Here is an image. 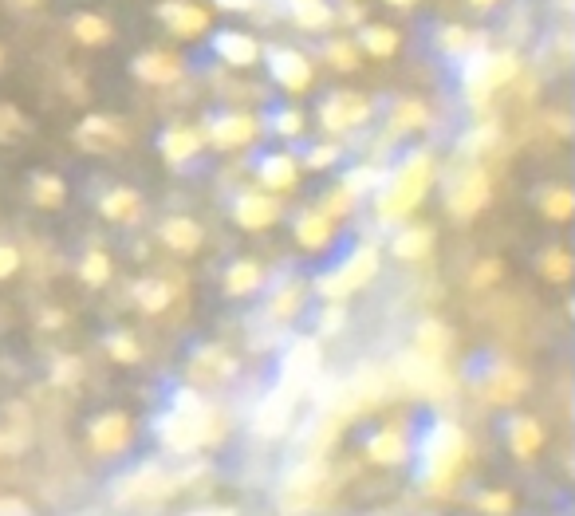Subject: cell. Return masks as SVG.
Here are the masks:
<instances>
[{
  "instance_id": "obj_1",
  "label": "cell",
  "mask_w": 575,
  "mask_h": 516,
  "mask_svg": "<svg viewBox=\"0 0 575 516\" xmlns=\"http://www.w3.org/2000/svg\"><path fill=\"white\" fill-rule=\"evenodd\" d=\"M469 461V438L461 426L453 422H438L426 438H422V489L446 497L457 485L461 469Z\"/></svg>"
},
{
  "instance_id": "obj_2",
  "label": "cell",
  "mask_w": 575,
  "mask_h": 516,
  "mask_svg": "<svg viewBox=\"0 0 575 516\" xmlns=\"http://www.w3.org/2000/svg\"><path fill=\"white\" fill-rule=\"evenodd\" d=\"M434 186V154L418 150L410 154L390 178L379 182V197H375V213L383 221H402L406 213H414L422 205V197Z\"/></svg>"
},
{
  "instance_id": "obj_3",
  "label": "cell",
  "mask_w": 575,
  "mask_h": 516,
  "mask_svg": "<svg viewBox=\"0 0 575 516\" xmlns=\"http://www.w3.org/2000/svg\"><path fill=\"white\" fill-rule=\"evenodd\" d=\"M375 272H379V249L375 245H355L339 268L323 272L320 280H316V292H320L323 300H331V304H343L351 292L367 288L375 280Z\"/></svg>"
},
{
  "instance_id": "obj_4",
  "label": "cell",
  "mask_w": 575,
  "mask_h": 516,
  "mask_svg": "<svg viewBox=\"0 0 575 516\" xmlns=\"http://www.w3.org/2000/svg\"><path fill=\"white\" fill-rule=\"evenodd\" d=\"M516 75H520V56L516 52H477L461 71V83H465L473 103H485L493 91L509 87Z\"/></svg>"
},
{
  "instance_id": "obj_5",
  "label": "cell",
  "mask_w": 575,
  "mask_h": 516,
  "mask_svg": "<svg viewBox=\"0 0 575 516\" xmlns=\"http://www.w3.org/2000/svg\"><path fill=\"white\" fill-rule=\"evenodd\" d=\"M398 379H402V387L422 394V398H446V394H453V379H449L446 363L434 359V355H422L414 347L398 359Z\"/></svg>"
},
{
  "instance_id": "obj_6",
  "label": "cell",
  "mask_w": 575,
  "mask_h": 516,
  "mask_svg": "<svg viewBox=\"0 0 575 516\" xmlns=\"http://www.w3.org/2000/svg\"><path fill=\"white\" fill-rule=\"evenodd\" d=\"M489 197H493V182H489V174H485L481 166H469L465 174H457V178L449 182L446 209L457 217V221H469V217H477V213L489 205Z\"/></svg>"
},
{
  "instance_id": "obj_7",
  "label": "cell",
  "mask_w": 575,
  "mask_h": 516,
  "mask_svg": "<svg viewBox=\"0 0 575 516\" xmlns=\"http://www.w3.org/2000/svg\"><path fill=\"white\" fill-rule=\"evenodd\" d=\"M174 489H178V481L170 473H158L154 465H146L138 473H127L115 485V501L119 505H154V501H166Z\"/></svg>"
},
{
  "instance_id": "obj_8",
  "label": "cell",
  "mask_w": 575,
  "mask_h": 516,
  "mask_svg": "<svg viewBox=\"0 0 575 516\" xmlns=\"http://www.w3.org/2000/svg\"><path fill=\"white\" fill-rule=\"evenodd\" d=\"M233 375H237V359L221 343H201L186 363V379L193 387H217V383H229Z\"/></svg>"
},
{
  "instance_id": "obj_9",
  "label": "cell",
  "mask_w": 575,
  "mask_h": 516,
  "mask_svg": "<svg viewBox=\"0 0 575 516\" xmlns=\"http://www.w3.org/2000/svg\"><path fill=\"white\" fill-rule=\"evenodd\" d=\"M367 119H371V103L363 95H355V91H335V95H327L320 103V123L327 130H335V134L363 127Z\"/></svg>"
},
{
  "instance_id": "obj_10",
  "label": "cell",
  "mask_w": 575,
  "mask_h": 516,
  "mask_svg": "<svg viewBox=\"0 0 575 516\" xmlns=\"http://www.w3.org/2000/svg\"><path fill=\"white\" fill-rule=\"evenodd\" d=\"M524 390H528V375L516 371L512 363H493V367L481 371V379H477V394H481L485 402H493V406H512Z\"/></svg>"
},
{
  "instance_id": "obj_11",
  "label": "cell",
  "mask_w": 575,
  "mask_h": 516,
  "mask_svg": "<svg viewBox=\"0 0 575 516\" xmlns=\"http://www.w3.org/2000/svg\"><path fill=\"white\" fill-rule=\"evenodd\" d=\"M75 142L91 154H111V150L127 146V127L119 119H107V115H87L75 130Z\"/></svg>"
},
{
  "instance_id": "obj_12",
  "label": "cell",
  "mask_w": 575,
  "mask_h": 516,
  "mask_svg": "<svg viewBox=\"0 0 575 516\" xmlns=\"http://www.w3.org/2000/svg\"><path fill=\"white\" fill-rule=\"evenodd\" d=\"M233 221L241 229H253V233L256 229H272L280 221V201L272 194H260V190H245L233 201Z\"/></svg>"
},
{
  "instance_id": "obj_13",
  "label": "cell",
  "mask_w": 575,
  "mask_h": 516,
  "mask_svg": "<svg viewBox=\"0 0 575 516\" xmlns=\"http://www.w3.org/2000/svg\"><path fill=\"white\" fill-rule=\"evenodd\" d=\"M134 438V426L123 410H111V414H99L91 422V450L111 457V453H123Z\"/></svg>"
},
{
  "instance_id": "obj_14",
  "label": "cell",
  "mask_w": 575,
  "mask_h": 516,
  "mask_svg": "<svg viewBox=\"0 0 575 516\" xmlns=\"http://www.w3.org/2000/svg\"><path fill=\"white\" fill-rule=\"evenodd\" d=\"M268 71H272V79H276L284 91H292V95H300V91L312 87V64H308L304 52H292V48L272 52V56H268Z\"/></svg>"
},
{
  "instance_id": "obj_15",
  "label": "cell",
  "mask_w": 575,
  "mask_h": 516,
  "mask_svg": "<svg viewBox=\"0 0 575 516\" xmlns=\"http://www.w3.org/2000/svg\"><path fill=\"white\" fill-rule=\"evenodd\" d=\"M256 134H260V119L256 115H245V111H233V115H221L213 130H209V138H213V146L217 150H241V146H249Z\"/></svg>"
},
{
  "instance_id": "obj_16",
  "label": "cell",
  "mask_w": 575,
  "mask_h": 516,
  "mask_svg": "<svg viewBox=\"0 0 575 516\" xmlns=\"http://www.w3.org/2000/svg\"><path fill=\"white\" fill-rule=\"evenodd\" d=\"M256 182H260L264 190H272V194H288V190H296V182H300V166H296V158L284 154V150L264 154L260 166H256Z\"/></svg>"
},
{
  "instance_id": "obj_17",
  "label": "cell",
  "mask_w": 575,
  "mask_h": 516,
  "mask_svg": "<svg viewBox=\"0 0 575 516\" xmlns=\"http://www.w3.org/2000/svg\"><path fill=\"white\" fill-rule=\"evenodd\" d=\"M316 375H320V347L312 339H296L292 351L284 355V379H288L292 394L300 387H308Z\"/></svg>"
},
{
  "instance_id": "obj_18",
  "label": "cell",
  "mask_w": 575,
  "mask_h": 516,
  "mask_svg": "<svg viewBox=\"0 0 575 516\" xmlns=\"http://www.w3.org/2000/svg\"><path fill=\"white\" fill-rule=\"evenodd\" d=\"M158 20H166L170 32L182 36V40H193V36H201V32L209 28V12L197 8V4H186V0H166V4H158Z\"/></svg>"
},
{
  "instance_id": "obj_19",
  "label": "cell",
  "mask_w": 575,
  "mask_h": 516,
  "mask_svg": "<svg viewBox=\"0 0 575 516\" xmlns=\"http://www.w3.org/2000/svg\"><path fill=\"white\" fill-rule=\"evenodd\" d=\"M505 438H509V450L520 457V461H528V457H536L540 446H544V426L532 418V414H512L509 422H505Z\"/></svg>"
},
{
  "instance_id": "obj_20",
  "label": "cell",
  "mask_w": 575,
  "mask_h": 516,
  "mask_svg": "<svg viewBox=\"0 0 575 516\" xmlns=\"http://www.w3.org/2000/svg\"><path fill=\"white\" fill-rule=\"evenodd\" d=\"M182 71H186V64L174 52H146V56L134 60V75L142 83H154V87H166V83L182 79Z\"/></svg>"
},
{
  "instance_id": "obj_21",
  "label": "cell",
  "mask_w": 575,
  "mask_h": 516,
  "mask_svg": "<svg viewBox=\"0 0 575 516\" xmlns=\"http://www.w3.org/2000/svg\"><path fill=\"white\" fill-rule=\"evenodd\" d=\"M288 418H292V398H288V390H272V394L256 406V434L280 438V434L288 430Z\"/></svg>"
},
{
  "instance_id": "obj_22",
  "label": "cell",
  "mask_w": 575,
  "mask_h": 516,
  "mask_svg": "<svg viewBox=\"0 0 575 516\" xmlns=\"http://www.w3.org/2000/svg\"><path fill=\"white\" fill-rule=\"evenodd\" d=\"M213 52H217L221 64L229 67H256V60H260V44L249 32H221L213 40Z\"/></svg>"
},
{
  "instance_id": "obj_23",
  "label": "cell",
  "mask_w": 575,
  "mask_h": 516,
  "mask_svg": "<svg viewBox=\"0 0 575 516\" xmlns=\"http://www.w3.org/2000/svg\"><path fill=\"white\" fill-rule=\"evenodd\" d=\"M158 237H162V245L170 253H182V257H190V253L201 249V225L193 217H166Z\"/></svg>"
},
{
  "instance_id": "obj_24",
  "label": "cell",
  "mask_w": 575,
  "mask_h": 516,
  "mask_svg": "<svg viewBox=\"0 0 575 516\" xmlns=\"http://www.w3.org/2000/svg\"><path fill=\"white\" fill-rule=\"evenodd\" d=\"M331 237H335V221H331V217H323L320 209H308V213H300V217H296V241H300L304 249L323 253V249L331 245Z\"/></svg>"
},
{
  "instance_id": "obj_25",
  "label": "cell",
  "mask_w": 575,
  "mask_h": 516,
  "mask_svg": "<svg viewBox=\"0 0 575 516\" xmlns=\"http://www.w3.org/2000/svg\"><path fill=\"white\" fill-rule=\"evenodd\" d=\"M449 343H453V331H449L438 316H426V320L414 323V351L434 355V359H446Z\"/></svg>"
},
{
  "instance_id": "obj_26",
  "label": "cell",
  "mask_w": 575,
  "mask_h": 516,
  "mask_svg": "<svg viewBox=\"0 0 575 516\" xmlns=\"http://www.w3.org/2000/svg\"><path fill=\"white\" fill-rule=\"evenodd\" d=\"M158 150H162V158H166V162L182 166V162H190L193 154L201 150V134H197L193 127H170V130H162Z\"/></svg>"
},
{
  "instance_id": "obj_27",
  "label": "cell",
  "mask_w": 575,
  "mask_h": 516,
  "mask_svg": "<svg viewBox=\"0 0 575 516\" xmlns=\"http://www.w3.org/2000/svg\"><path fill=\"white\" fill-rule=\"evenodd\" d=\"M390 253L398 260H422L434 253V229L430 225H410L402 233H394L390 241Z\"/></svg>"
},
{
  "instance_id": "obj_28",
  "label": "cell",
  "mask_w": 575,
  "mask_h": 516,
  "mask_svg": "<svg viewBox=\"0 0 575 516\" xmlns=\"http://www.w3.org/2000/svg\"><path fill=\"white\" fill-rule=\"evenodd\" d=\"M367 453H371L375 465H402V461L410 457V442H406L402 430L386 426V430H379V434L367 442Z\"/></svg>"
},
{
  "instance_id": "obj_29",
  "label": "cell",
  "mask_w": 575,
  "mask_h": 516,
  "mask_svg": "<svg viewBox=\"0 0 575 516\" xmlns=\"http://www.w3.org/2000/svg\"><path fill=\"white\" fill-rule=\"evenodd\" d=\"M99 213H103L107 221L127 225V221H134V217L142 213V197H138V190H130V186H115L111 194L99 197Z\"/></svg>"
},
{
  "instance_id": "obj_30",
  "label": "cell",
  "mask_w": 575,
  "mask_h": 516,
  "mask_svg": "<svg viewBox=\"0 0 575 516\" xmlns=\"http://www.w3.org/2000/svg\"><path fill=\"white\" fill-rule=\"evenodd\" d=\"M221 284H225V296H253L256 288L264 284V268L256 260H237V264L225 268Z\"/></svg>"
},
{
  "instance_id": "obj_31",
  "label": "cell",
  "mask_w": 575,
  "mask_h": 516,
  "mask_svg": "<svg viewBox=\"0 0 575 516\" xmlns=\"http://www.w3.org/2000/svg\"><path fill=\"white\" fill-rule=\"evenodd\" d=\"M430 123V107L422 99H398L390 107V134H410Z\"/></svg>"
},
{
  "instance_id": "obj_32",
  "label": "cell",
  "mask_w": 575,
  "mask_h": 516,
  "mask_svg": "<svg viewBox=\"0 0 575 516\" xmlns=\"http://www.w3.org/2000/svg\"><path fill=\"white\" fill-rule=\"evenodd\" d=\"M71 36L87 48H99L111 40V20H103L95 12H79V16H71Z\"/></svg>"
},
{
  "instance_id": "obj_33",
  "label": "cell",
  "mask_w": 575,
  "mask_h": 516,
  "mask_svg": "<svg viewBox=\"0 0 575 516\" xmlns=\"http://www.w3.org/2000/svg\"><path fill=\"white\" fill-rule=\"evenodd\" d=\"M170 300H174V288H170L166 280H138V284H134V304H138L142 312H150V316L166 312Z\"/></svg>"
},
{
  "instance_id": "obj_34",
  "label": "cell",
  "mask_w": 575,
  "mask_h": 516,
  "mask_svg": "<svg viewBox=\"0 0 575 516\" xmlns=\"http://www.w3.org/2000/svg\"><path fill=\"white\" fill-rule=\"evenodd\" d=\"M359 44H363V52H367V56L386 60V56H394V52H398L402 36H398L394 28H386V24H367V28L359 32Z\"/></svg>"
},
{
  "instance_id": "obj_35",
  "label": "cell",
  "mask_w": 575,
  "mask_h": 516,
  "mask_svg": "<svg viewBox=\"0 0 575 516\" xmlns=\"http://www.w3.org/2000/svg\"><path fill=\"white\" fill-rule=\"evenodd\" d=\"M540 213H544V221H552V225H564V221H572L575 194L568 190V186H548V190L540 194Z\"/></svg>"
},
{
  "instance_id": "obj_36",
  "label": "cell",
  "mask_w": 575,
  "mask_h": 516,
  "mask_svg": "<svg viewBox=\"0 0 575 516\" xmlns=\"http://www.w3.org/2000/svg\"><path fill=\"white\" fill-rule=\"evenodd\" d=\"M304 308V288L296 284V280H288V284H280L276 288V296L268 300V316L272 320H296V312Z\"/></svg>"
},
{
  "instance_id": "obj_37",
  "label": "cell",
  "mask_w": 575,
  "mask_h": 516,
  "mask_svg": "<svg viewBox=\"0 0 575 516\" xmlns=\"http://www.w3.org/2000/svg\"><path fill=\"white\" fill-rule=\"evenodd\" d=\"M536 268H540V276L544 280H552V284H568L575 272V260L568 249H548L544 257L536 260Z\"/></svg>"
},
{
  "instance_id": "obj_38",
  "label": "cell",
  "mask_w": 575,
  "mask_h": 516,
  "mask_svg": "<svg viewBox=\"0 0 575 516\" xmlns=\"http://www.w3.org/2000/svg\"><path fill=\"white\" fill-rule=\"evenodd\" d=\"M67 197V186L60 174H40L36 182H32V201L40 205V209H60Z\"/></svg>"
},
{
  "instance_id": "obj_39",
  "label": "cell",
  "mask_w": 575,
  "mask_h": 516,
  "mask_svg": "<svg viewBox=\"0 0 575 516\" xmlns=\"http://www.w3.org/2000/svg\"><path fill=\"white\" fill-rule=\"evenodd\" d=\"M323 481H327V465L323 461H308V465L288 469V489L292 493H316Z\"/></svg>"
},
{
  "instance_id": "obj_40",
  "label": "cell",
  "mask_w": 575,
  "mask_h": 516,
  "mask_svg": "<svg viewBox=\"0 0 575 516\" xmlns=\"http://www.w3.org/2000/svg\"><path fill=\"white\" fill-rule=\"evenodd\" d=\"M103 347H107V355H111L115 363H123V367H134V363L142 359V347H138V339H134L130 331H111V335L103 339Z\"/></svg>"
},
{
  "instance_id": "obj_41",
  "label": "cell",
  "mask_w": 575,
  "mask_h": 516,
  "mask_svg": "<svg viewBox=\"0 0 575 516\" xmlns=\"http://www.w3.org/2000/svg\"><path fill=\"white\" fill-rule=\"evenodd\" d=\"M438 48L449 52V56H465V52H473V48H485V40H477L469 28H461V24H449L442 28V36H438Z\"/></svg>"
},
{
  "instance_id": "obj_42",
  "label": "cell",
  "mask_w": 575,
  "mask_h": 516,
  "mask_svg": "<svg viewBox=\"0 0 575 516\" xmlns=\"http://www.w3.org/2000/svg\"><path fill=\"white\" fill-rule=\"evenodd\" d=\"M79 276H83V284L103 288V284L111 280V257H107L103 249H91L87 257L79 260Z\"/></svg>"
},
{
  "instance_id": "obj_43",
  "label": "cell",
  "mask_w": 575,
  "mask_h": 516,
  "mask_svg": "<svg viewBox=\"0 0 575 516\" xmlns=\"http://www.w3.org/2000/svg\"><path fill=\"white\" fill-rule=\"evenodd\" d=\"M323 60L335 64L339 71H355L359 67V48L351 40H327L323 44Z\"/></svg>"
},
{
  "instance_id": "obj_44",
  "label": "cell",
  "mask_w": 575,
  "mask_h": 516,
  "mask_svg": "<svg viewBox=\"0 0 575 516\" xmlns=\"http://www.w3.org/2000/svg\"><path fill=\"white\" fill-rule=\"evenodd\" d=\"M379 182H383V170L379 166H371V162H363V166H355L347 178H343V186L351 190V194H367V190H379Z\"/></svg>"
},
{
  "instance_id": "obj_45",
  "label": "cell",
  "mask_w": 575,
  "mask_h": 516,
  "mask_svg": "<svg viewBox=\"0 0 575 516\" xmlns=\"http://www.w3.org/2000/svg\"><path fill=\"white\" fill-rule=\"evenodd\" d=\"M351 209H355V194L347 186H339V190H331L327 197H320V213L331 217V221H343Z\"/></svg>"
},
{
  "instance_id": "obj_46",
  "label": "cell",
  "mask_w": 575,
  "mask_h": 516,
  "mask_svg": "<svg viewBox=\"0 0 575 516\" xmlns=\"http://www.w3.org/2000/svg\"><path fill=\"white\" fill-rule=\"evenodd\" d=\"M501 272H505V264H501L497 257L477 260V264H473V272H469V288H477V292H481V288H493V284L501 280Z\"/></svg>"
},
{
  "instance_id": "obj_47",
  "label": "cell",
  "mask_w": 575,
  "mask_h": 516,
  "mask_svg": "<svg viewBox=\"0 0 575 516\" xmlns=\"http://www.w3.org/2000/svg\"><path fill=\"white\" fill-rule=\"evenodd\" d=\"M24 130H28V119L12 103H0V142H16Z\"/></svg>"
},
{
  "instance_id": "obj_48",
  "label": "cell",
  "mask_w": 575,
  "mask_h": 516,
  "mask_svg": "<svg viewBox=\"0 0 575 516\" xmlns=\"http://www.w3.org/2000/svg\"><path fill=\"white\" fill-rule=\"evenodd\" d=\"M497 134H501V130L493 127V123H485V127H473L469 134H465L461 150H465V154H485V150L497 142Z\"/></svg>"
},
{
  "instance_id": "obj_49",
  "label": "cell",
  "mask_w": 575,
  "mask_h": 516,
  "mask_svg": "<svg viewBox=\"0 0 575 516\" xmlns=\"http://www.w3.org/2000/svg\"><path fill=\"white\" fill-rule=\"evenodd\" d=\"M272 127H276V134H284V138H300L304 134V115L292 111V107H284V111L272 115Z\"/></svg>"
},
{
  "instance_id": "obj_50",
  "label": "cell",
  "mask_w": 575,
  "mask_h": 516,
  "mask_svg": "<svg viewBox=\"0 0 575 516\" xmlns=\"http://www.w3.org/2000/svg\"><path fill=\"white\" fill-rule=\"evenodd\" d=\"M79 375H83V363H79V359H60V363L52 367V379H56L60 387H75Z\"/></svg>"
},
{
  "instance_id": "obj_51",
  "label": "cell",
  "mask_w": 575,
  "mask_h": 516,
  "mask_svg": "<svg viewBox=\"0 0 575 516\" xmlns=\"http://www.w3.org/2000/svg\"><path fill=\"white\" fill-rule=\"evenodd\" d=\"M477 509L493 516L512 513V493H481V497H477Z\"/></svg>"
},
{
  "instance_id": "obj_52",
  "label": "cell",
  "mask_w": 575,
  "mask_h": 516,
  "mask_svg": "<svg viewBox=\"0 0 575 516\" xmlns=\"http://www.w3.org/2000/svg\"><path fill=\"white\" fill-rule=\"evenodd\" d=\"M335 158H339V146H312V150H308V166H312V170L335 166Z\"/></svg>"
},
{
  "instance_id": "obj_53",
  "label": "cell",
  "mask_w": 575,
  "mask_h": 516,
  "mask_svg": "<svg viewBox=\"0 0 575 516\" xmlns=\"http://www.w3.org/2000/svg\"><path fill=\"white\" fill-rule=\"evenodd\" d=\"M16 268H20V249H12V245H0V280H8Z\"/></svg>"
},
{
  "instance_id": "obj_54",
  "label": "cell",
  "mask_w": 575,
  "mask_h": 516,
  "mask_svg": "<svg viewBox=\"0 0 575 516\" xmlns=\"http://www.w3.org/2000/svg\"><path fill=\"white\" fill-rule=\"evenodd\" d=\"M343 316H347V312H343V308H339V304H335V308H327V312H323V331H339V327H343Z\"/></svg>"
},
{
  "instance_id": "obj_55",
  "label": "cell",
  "mask_w": 575,
  "mask_h": 516,
  "mask_svg": "<svg viewBox=\"0 0 575 516\" xmlns=\"http://www.w3.org/2000/svg\"><path fill=\"white\" fill-rule=\"evenodd\" d=\"M256 0H217V8H225V12H249Z\"/></svg>"
},
{
  "instance_id": "obj_56",
  "label": "cell",
  "mask_w": 575,
  "mask_h": 516,
  "mask_svg": "<svg viewBox=\"0 0 575 516\" xmlns=\"http://www.w3.org/2000/svg\"><path fill=\"white\" fill-rule=\"evenodd\" d=\"M469 4H473V8H493L497 0H469Z\"/></svg>"
},
{
  "instance_id": "obj_57",
  "label": "cell",
  "mask_w": 575,
  "mask_h": 516,
  "mask_svg": "<svg viewBox=\"0 0 575 516\" xmlns=\"http://www.w3.org/2000/svg\"><path fill=\"white\" fill-rule=\"evenodd\" d=\"M386 4H394V8H410L414 0H386Z\"/></svg>"
},
{
  "instance_id": "obj_58",
  "label": "cell",
  "mask_w": 575,
  "mask_h": 516,
  "mask_svg": "<svg viewBox=\"0 0 575 516\" xmlns=\"http://www.w3.org/2000/svg\"><path fill=\"white\" fill-rule=\"evenodd\" d=\"M16 4H24V8H32V4H40V0H16Z\"/></svg>"
},
{
  "instance_id": "obj_59",
  "label": "cell",
  "mask_w": 575,
  "mask_h": 516,
  "mask_svg": "<svg viewBox=\"0 0 575 516\" xmlns=\"http://www.w3.org/2000/svg\"><path fill=\"white\" fill-rule=\"evenodd\" d=\"M0 67H4V44H0Z\"/></svg>"
}]
</instances>
